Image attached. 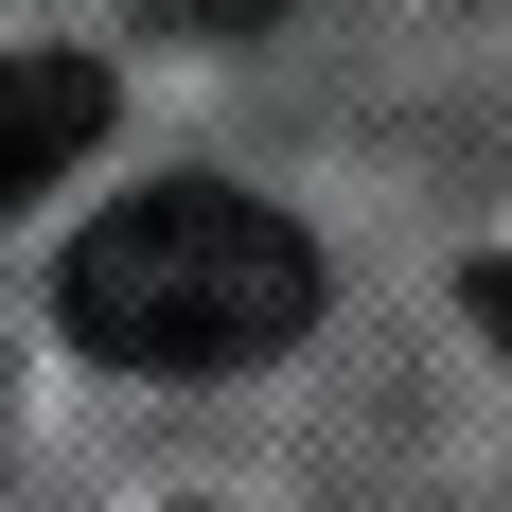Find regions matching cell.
Returning <instances> with one entry per match:
<instances>
[{"mask_svg": "<svg viewBox=\"0 0 512 512\" xmlns=\"http://www.w3.org/2000/svg\"><path fill=\"white\" fill-rule=\"evenodd\" d=\"M477 336H495V354H512V248L477 265Z\"/></svg>", "mask_w": 512, "mask_h": 512, "instance_id": "3", "label": "cell"}, {"mask_svg": "<svg viewBox=\"0 0 512 512\" xmlns=\"http://www.w3.org/2000/svg\"><path fill=\"white\" fill-rule=\"evenodd\" d=\"M53 301H71V336L106 371H265L318 336V230L230 195V177H177V195L89 212Z\"/></svg>", "mask_w": 512, "mask_h": 512, "instance_id": "1", "label": "cell"}, {"mask_svg": "<svg viewBox=\"0 0 512 512\" xmlns=\"http://www.w3.org/2000/svg\"><path fill=\"white\" fill-rule=\"evenodd\" d=\"M89 142H106V71L89 53H0V212H36Z\"/></svg>", "mask_w": 512, "mask_h": 512, "instance_id": "2", "label": "cell"}]
</instances>
